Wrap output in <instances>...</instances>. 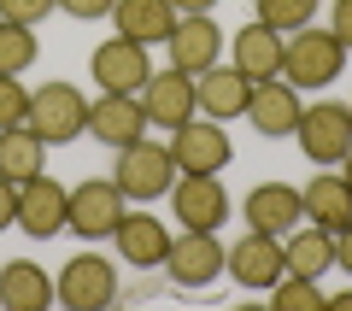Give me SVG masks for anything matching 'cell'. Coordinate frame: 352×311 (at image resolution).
<instances>
[{
    "mask_svg": "<svg viewBox=\"0 0 352 311\" xmlns=\"http://www.w3.org/2000/svg\"><path fill=\"white\" fill-rule=\"evenodd\" d=\"M176 159H170V147L164 141H129V147H118V164H112V182H118V194L129 200V206H153V200H164L170 194V182H176Z\"/></svg>",
    "mask_w": 352,
    "mask_h": 311,
    "instance_id": "cell-1",
    "label": "cell"
},
{
    "mask_svg": "<svg viewBox=\"0 0 352 311\" xmlns=\"http://www.w3.org/2000/svg\"><path fill=\"white\" fill-rule=\"evenodd\" d=\"M346 71V47L335 41V30H294V36H282V76H288L294 88H329L335 76Z\"/></svg>",
    "mask_w": 352,
    "mask_h": 311,
    "instance_id": "cell-2",
    "label": "cell"
},
{
    "mask_svg": "<svg viewBox=\"0 0 352 311\" xmlns=\"http://www.w3.org/2000/svg\"><path fill=\"white\" fill-rule=\"evenodd\" d=\"M24 124L36 129L47 147H65V141L88 136V94L76 83H41V88H30Z\"/></svg>",
    "mask_w": 352,
    "mask_h": 311,
    "instance_id": "cell-3",
    "label": "cell"
},
{
    "mask_svg": "<svg viewBox=\"0 0 352 311\" xmlns=\"http://www.w3.org/2000/svg\"><path fill=\"white\" fill-rule=\"evenodd\" d=\"M223 241H217V229H182V235H170V253H164V276H170L176 288H188V294H200V288H212L217 276H223Z\"/></svg>",
    "mask_w": 352,
    "mask_h": 311,
    "instance_id": "cell-4",
    "label": "cell"
},
{
    "mask_svg": "<svg viewBox=\"0 0 352 311\" xmlns=\"http://www.w3.org/2000/svg\"><path fill=\"white\" fill-rule=\"evenodd\" d=\"M53 299L71 305V311H106L118 299V264H106L100 253L65 259V270L53 276Z\"/></svg>",
    "mask_w": 352,
    "mask_h": 311,
    "instance_id": "cell-5",
    "label": "cell"
},
{
    "mask_svg": "<svg viewBox=\"0 0 352 311\" xmlns=\"http://www.w3.org/2000/svg\"><path fill=\"white\" fill-rule=\"evenodd\" d=\"M294 136H300V153L311 164H340L352 153V118L346 106H335V100H317V106H305L300 124H294Z\"/></svg>",
    "mask_w": 352,
    "mask_h": 311,
    "instance_id": "cell-6",
    "label": "cell"
},
{
    "mask_svg": "<svg viewBox=\"0 0 352 311\" xmlns=\"http://www.w3.org/2000/svg\"><path fill=\"white\" fill-rule=\"evenodd\" d=\"M124 212H129V200L118 194V182L106 176V182H76L71 188V212H65V229L71 235H82V241H106L118 224H124Z\"/></svg>",
    "mask_w": 352,
    "mask_h": 311,
    "instance_id": "cell-7",
    "label": "cell"
},
{
    "mask_svg": "<svg viewBox=\"0 0 352 311\" xmlns=\"http://www.w3.org/2000/svg\"><path fill=\"white\" fill-rule=\"evenodd\" d=\"M65 212H71V188L53 182L47 171H36L30 182H18V229L30 241H53L65 229Z\"/></svg>",
    "mask_w": 352,
    "mask_h": 311,
    "instance_id": "cell-8",
    "label": "cell"
},
{
    "mask_svg": "<svg viewBox=\"0 0 352 311\" xmlns=\"http://www.w3.org/2000/svg\"><path fill=\"white\" fill-rule=\"evenodd\" d=\"M88 76L100 83V94H141V83L153 76V59L141 41L129 36H112L94 47V59H88Z\"/></svg>",
    "mask_w": 352,
    "mask_h": 311,
    "instance_id": "cell-9",
    "label": "cell"
},
{
    "mask_svg": "<svg viewBox=\"0 0 352 311\" xmlns=\"http://www.w3.org/2000/svg\"><path fill=\"white\" fill-rule=\"evenodd\" d=\"M170 212L182 217V229H223L229 224V194L217 176L206 171H182L170 182Z\"/></svg>",
    "mask_w": 352,
    "mask_h": 311,
    "instance_id": "cell-10",
    "label": "cell"
},
{
    "mask_svg": "<svg viewBox=\"0 0 352 311\" xmlns=\"http://www.w3.org/2000/svg\"><path fill=\"white\" fill-rule=\"evenodd\" d=\"M164 147H170V159H176V171H206V176H217L229 164V136H223V124H200V112L188 118V124H176L170 129V141H164Z\"/></svg>",
    "mask_w": 352,
    "mask_h": 311,
    "instance_id": "cell-11",
    "label": "cell"
},
{
    "mask_svg": "<svg viewBox=\"0 0 352 311\" xmlns=\"http://www.w3.org/2000/svg\"><path fill=\"white\" fill-rule=\"evenodd\" d=\"M300 112H305L300 88H294L288 76H264V83H252L247 112H241V118H252V129H258V136H270V141H276V136H294Z\"/></svg>",
    "mask_w": 352,
    "mask_h": 311,
    "instance_id": "cell-12",
    "label": "cell"
},
{
    "mask_svg": "<svg viewBox=\"0 0 352 311\" xmlns=\"http://www.w3.org/2000/svg\"><path fill=\"white\" fill-rule=\"evenodd\" d=\"M164 47H170V65L176 71H212L217 59H223V30L212 24V12H188V18H176V30L164 36Z\"/></svg>",
    "mask_w": 352,
    "mask_h": 311,
    "instance_id": "cell-13",
    "label": "cell"
},
{
    "mask_svg": "<svg viewBox=\"0 0 352 311\" xmlns=\"http://www.w3.org/2000/svg\"><path fill=\"white\" fill-rule=\"evenodd\" d=\"M282 270H288V264H282V241L276 235H258V229H247V235L223 253V276H235V282L252 288V294H264Z\"/></svg>",
    "mask_w": 352,
    "mask_h": 311,
    "instance_id": "cell-14",
    "label": "cell"
},
{
    "mask_svg": "<svg viewBox=\"0 0 352 311\" xmlns=\"http://www.w3.org/2000/svg\"><path fill=\"white\" fill-rule=\"evenodd\" d=\"M88 136L106 141V147H129V141L147 136V106H141V94H100L94 106H88Z\"/></svg>",
    "mask_w": 352,
    "mask_h": 311,
    "instance_id": "cell-15",
    "label": "cell"
},
{
    "mask_svg": "<svg viewBox=\"0 0 352 311\" xmlns=\"http://www.w3.org/2000/svg\"><path fill=\"white\" fill-rule=\"evenodd\" d=\"M141 106H147V124L159 129H176V124H188L200 106H194V76L188 71H153L147 83H141Z\"/></svg>",
    "mask_w": 352,
    "mask_h": 311,
    "instance_id": "cell-16",
    "label": "cell"
},
{
    "mask_svg": "<svg viewBox=\"0 0 352 311\" xmlns=\"http://www.w3.org/2000/svg\"><path fill=\"white\" fill-rule=\"evenodd\" d=\"M241 217H247V229H258V235H288L294 224L305 217V206H300V188H288V182H258L247 200H241Z\"/></svg>",
    "mask_w": 352,
    "mask_h": 311,
    "instance_id": "cell-17",
    "label": "cell"
},
{
    "mask_svg": "<svg viewBox=\"0 0 352 311\" xmlns=\"http://www.w3.org/2000/svg\"><path fill=\"white\" fill-rule=\"evenodd\" d=\"M247 94H252V83L223 59L194 76V106H200V118H217V124H229V118L247 112Z\"/></svg>",
    "mask_w": 352,
    "mask_h": 311,
    "instance_id": "cell-18",
    "label": "cell"
},
{
    "mask_svg": "<svg viewBox=\"0 0 352 311\" xmlns=\"http://www.w3.org/2000/svg\"><path fill=\"white\" fill-rule=\"evenodd\" d=\"M118 253H124V264H135V270H153V264H164V253H170V229L159 224V217H147V206H129L124 224L112 229Z\"/></svg>",
    "mask_w": 352,
    "mask_h": 311,
    "instance_id": "cell-19",
    "label": "cell"
},
{
    "mask_svg": "<svg viewBox=\"0 0 352 311\" xmlns=\"http://www.w3.org/2000/svg\"><path fill=\"white\" fill-rule=\"evenodd\" d=\"M300 206H305V217H311L317 229H329V235L346 229V224H352V188H346V176H340L335 164L317 171L311 182L300 188Z\"/></svg>",
    "mask_w": 352,
    "mask_h": 311,
    "instance_id": "cell-20",
    "label": "cell"
},
{
    "mask_svg": "<svg viewBox=\"0 0 352 311\" xmlns=\"http://www.w3.org/2000/svg\"><path fill=\"white\" fill-rule=\"evenodd\" d=\"M235 65L247 83H264V76H282V30H270V24H241L235 30Z\"/></svg>",
    "mask_w": 352,
    "mask_h": 311,
    "instance_id": "cell-21",
    "label": "cell"
},
{
    "mask_svg": "<svg viewBox=\"0 0 352 311\" xmlns=\"http://www.w3.org/2000/svg\"><path fill=\"white\" fill-rule=\"evenodd\" d=\"M112 30L129 41H141V47H153V41H164L176 30V6L170 0H118L112 6Z\"/></svg>",
    "mask_w": 352,
    "mask_h": 311,
    "instance_id": "cell-22",
    "label": "cell"
},
{
    "mask_svg": "<svg viewBox=\"0 0 352 311\" xmlns=\"http://www.w3.org/2000/svg\"><path fill=\"white\" fill-rule=\"evenodd\" d=\"M0 305H6V311H47L53 305L47 270L30 264V259H6V264H0Z\"/></svg>",
    "mask_w": 352,
    "mask_h": 311,
    "instance_id": "cell-23",
    "label": "cell"
},
{
    "mask_svg": "<svg viewBox=\"0 0 352 311\" xmlns=\"http://www.w3.org/2000/svg\"><path fill=\"white\" fill-rule=\"evenodd\" d=\"M282 264H288L294 276H323L329 264H335V235L329 229H317V224H294L288 235H282Z\"/></svg>",
    "mask_w": 352,
    "mask_h": 311,
    "instance_id": "cell-24",
    "label": "cell"
},
{
    "mask_svg": "<svg viewBox=\"0 0 352 311\" xmlns=\"http://www.w3.org/2000/svg\"><path fill=\"white\" fill-rule=\"evenodd\" d=\"M41 159H47V141L30 124L0 129V176H6V182H30V176L41 171Z\"/></svg>",
    "mask_w": 352,
    "mask_h": 311,
    "instance_id": "cell-25",
    "label": "cell"
},
{
    "mask_svg": "<svg viewBox=\"0 0 352 311\" xmlns=\"http://www.w3.org/2000/svg\"><path fill=\"white\" fill-rule=\"evenodd\" d=\"M270 294V305L276 311H329V294L317 288V276H294V270H282L276 282L264 288Z\"/></svg>",
    "mask_w": 352,
    "mask_h": 311,
    "instance_id": "cell-26",
    "label": "cell"
},
{
    "mask_svg": "<svg viewBox=\"0 0 352 311\" xmlns=\"http://www.w3.org/2000/svg\"><path fill=\"white\" fill-rule=\"evenodd\" d=\"M36 65V30L0 18V76H24Z\"/></svg>",
    "mask_w": 352,
    "mask_h": 311,
    "instance_id": "cell-27",
    "label": "cell"
},
{
    "mask_svg": "<svg viewBox=\"0 0 352 311\" xmlns=\"http://www.w3.org/2000/svg\"><path fill=\"white\" fill-rule=\"evenodd\" d=\"M317 18V0H258V24L282 30V36H294V30H305Z\"/></svg>",
    "mask_w": 352,
    "mask_h": 311,
    "instance_id": "cell-28",
    "label": "cell"
},
{
    "mask_svg": "<svg viewBox=\"0 0 352 311\" xmlns=\"http://www.w3.org/2000/svg\"><path fill=\"white\" fill-rule=\"evenodd\" d=\"M24 112H30V88L18 76H0V129L24 124Z\"/></svg>",
    "mask_w": 352,
    "mask_h": 311,
    "instance_id": "cell-29",
    "label": "cell"
},
{
    "mask_svg": "<svg viewBox=\"0 0 352 311\" xmlns=\"http://www.w3.org/2000/svg\"><path fill=\"white\" fill-rule=\"evenodd\" d=\"M47 12H59V0H0V18H6V24H30L36 30Z\"/></svg>",
    "mask_w": 352,
    "mask_h": 311,
    "instance_id": "cell-30",
    "label": "cell"
},
{
    "mask_svg": "<svg viewBox=\"0 0 352 311\" xmlns=\"http://www.w3.org/2000/svg\"><path fill=\"white\" fill-rule=\"evenodd\" d=\"M112 6H118V0H59V12L82 18V24H94V18H112Z\"/></svg>",
    "mask_w": 352,
    "mask_h": 311,
    "instance_id": "cell-31",
    "label": "cell"
},
{
    "mask_svg": "<svg viewBox=\"0 0 352 311\" xmlns=\"http://www.w3.org/2000/svg\"><path fill=\"white\" fill-rule=\"evenodd\" d=\"M329 30H335V41L352 53V0H335V12H329Z\"/></svg>",
    "mask_w": 352,
    "mask_h": 311,
    "instance_id": "cell-32",
    "label": "cell"
},
{
    "mask_svg": "<svg viewBox=\"0 0 352 311\" xmlns=\"http://www.w3.org/2000/svg\"><path fill=\"white\" fill-rule=\"evenodd\" d=\"M12 224H18V182L0 176V229H12Z\"/></svg>",
    "mask_w": 352,
    "mask_h": 311,
    "instance_id": "cell-33",
    "label": "cell"
},
{
    "mask_svg": "<svg viewBox=\"0 0 352 311\" xmlns=\"http://www.w3.org/2000/svg\"><path fill=\"white\" fill-rule=\"evenodd\" d=\"M335 270H346V276H352V224H346V229H335Z\"/></svg>",
    "mask_w": 352,
    "mask_h": 311,
    "instance_id": "cell-34",
    "label": "cell"
},
{
    "mask_svg": "<svg viewBox=\"0 0 352 311\" xmlns=\"http://www.w3.org/2000/svg\"><path fill=\"white\" fill-rule=\"evenodd\" d=\"M170 6H176V18H188V12H212L217 0H170Z\"/></svg>",
    "mask_w": 352,
    "mask_h": 311,
    "instance_id": "cell-35",
    "label": "cell"
},
{
    "mask_svg": "<svg viewBox=\"0 0 352 311\" xmlns=\"http://www.w3.org/2000/svg\"><path fill=\"white\" fill-rule=\"evenodd\" d=\"M329 311H352V288L346 294H329Z\"/></svg>",
    "mask_w": 352,
    "mask_h": 311,
    "instance_id": "cell-36",
    "label": "cell"
},
{
    "mask_svg": "<svg viewBox=\"0 0 352 311\" xmlns=\"http://www.w3.org/2000/svg\"><path fill=\"white\" fill-rule=\"evenodd\" d=\"M340 176H346V188H352V153H346V159H340Z\"/></svg>",
    "mask_w": 352,
    "mask_h": 311,
    "instance_id": "cell-37",
    "label": "cell"
},
{
    "mask_svg": "<svg viewBox=\"0 0 352 311\" xmlns=\"http://www.w3.org/2000/svg\"><path fill=\"white\" fill-rule=\"evenodd\" d=\"M346 118H352V100H346Z\"/></svg>",
    "mask_w": 352,
    "mask_h": 311,
    "instance_id": "cell-38",
    "label": "cell"
}]
</instances>
